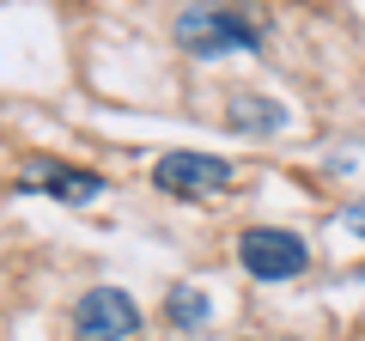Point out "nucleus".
Here are the masks:
<instances>
[{
	"label": "nucleus",
	"instance_id": "39448f33",
	"mask_svg": "<svg viewBox=\"0 0 365 341\" xmlns=\"http://www.w3.org/2000/svg\"><path fill=\"white\" fill-rule=\"evenodd\" d=\"M31 189L67 201V208H86V201L104 195V177H98V170H67V165H37V170L19 177V195H31Z\"/></svg>",
	"mask_w": 365,
	"mask_h": 341
},
{
	"label": "nucleus",
	"instance_id": "7ed1b4c3",
	"mask_svg": "<svg viewBox=\"0 0 365 341\" xmlns=\"http://www.w3.org/2000/svg\"><path fill=\"white\" fill-rule=\"evenodd\" d=\"M237 263L250 280H299L311 268V244L287 225H250L237 238Z\"/></svg>",
	"mask_w": 365,
	"mask_h": 341
},
{
	"label": "nucleus",
	"instance_id": "6e6552de",
	"mask_svg": "<svg viewBox=\"0 0 365 341\" xmlns=\"http://www.w3.org/2000/svg\"><path fill=\"white\" fill-rule=\"evenodd\" d=\"M341 225H347L353 238H365V195H359V201H347V213H341Z\"/></svg>",
	"mask_w": 365,
	"mask_h": 341
},
{
	"label": "nucleus",
	"instance_id": "423d86ee",
	"mask_svg": "<svg viewBox=\"0 0 365 341\" xmlns=\"http://www.w3.org/2000/svg\"><path fill=\"white\" fill-rule=\"evenodd\" d=\"M225 122L237 134H274V128H287V110L274 104V98H262V92H237L232 110H225Z\"/></svg>",
	"mask_w": 365,
	"mask_h": 341
},
{
	"label": "nucleus",
	"instance_id": "f257e3e1",
	"mask_svg": "<svg viewBox=\"0 0 365 341\" xmlns=\"http://www.w3.org/2000/svg\"><path fill=\"white\" fill-rule=\"evenodd\" d=\"M177 43L195 55V61H213V55H268L262 25L244 13V6H225V0L182 6L177 13Z\"/></svg>",
	"mask_w": 365,
	"mask_h": 341
},
{
	"label": "nucleus",
	"instance_id": "0eeeda50",
	"mask_svg": "<svg viewBox=\"0 0 365 341\" xmlns=\"http://www.w3.org/2000/svg\"><path fill=\"white\" fill-rule=\"evenodd\" d=\"M165 323L170 329H201L207 323V292L201 287H170L165 292Z\"/></svg>",
	"mask_w": 365,
	"mask_h": 341
},
{
	"label": "nucleus",
	"instance_id": "1a4fd4ad",
	"mask_svg": "<svg viewBox=\"0 0 365 341\" xmlns=\"http://www.w3.org/2000/svg\"><path fill=\"white\" fill-rule=\"evenodd\" d=\"M250 341H262V335H250Z\"/></svg>",
	"mask_w": 365,
	"mask_h": 341
},
{
	"label": "nucleus",
	"instance_id": "20e7f679",
	"mask_svg": "<svg viewBox=\"0 0 365 341\" xmlns=\"http://www.w3.org/2000/svg\"><path fill=\"white\" fill-rule=\"evenodd\" d=\"M73 335L79 341H134L140 335V305L122 287H91L73 305Z\"/></svg>",
	"mask_w": 365,
	"mask_h": 341
},
{
	"label": "nucleus",
	"instance_id": "f03ea898",
	"mask_svg": "<svg viewBox=\"0 0 365 341\" xmlns=\"http://www.w3.org/2000/svg\"><path fill=\"white\" fill-rule=\"evenodd\" d=\"M153 183L165 195H177V201H213V195H225L237 183V170L220 153H189V146H177V153H165L153 165Z\"/></svg>",
	"mask_w": 365,
	"mask_h": 341
}]
</instances>
